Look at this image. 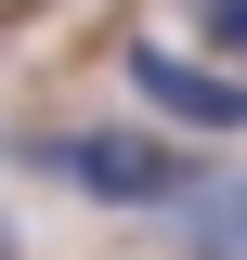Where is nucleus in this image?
<instances>
[{"instance_id":"f257e3e1","label":"nucleus","mask_w":247,"mask_h":260,"mask_svg":"<svg viewBox=\"0 0 247 260\" xmlns=\"http://www.w3.org/2000/svg\"><path fill=\"white\" fill-rule=\"evenodd\" d=\"M13 156L52 169V182H78V195H104V208H169V195H195V156L156 143V130H26Z\"/></svg>"},{"instance_id":"f03ea898","label":"nucleus","mask_w":247,"mask_h":260,"mask_svg":"<svg viewBox=\"0 0 247 260\" xmlns=\"http://www.w3.org/2000/svg\"><path fill=\"white\" fill-rule=\"evenodd\" d=\"M130 91H143L169 130H247V78L182 65V52H156V39H130Z\"/></svg>"},{"instance_id":"7ed1b4c3","label":"nucleus","mask_w":247,"mask_h":260,"mask_svg":"<svg viewBox=\"0 0 247 260\" xmlns=\"http://www.w3.org/2000/svg\"><path fill=\"white\" fill-rule=\"evenodd\" d=\"M195 26H208L221 52H247V0H195Z\"/></svg>"},{"instance_id":"20e7f679","label":"nucleus","mask_w":247,"mask_h":260,"mask_svg":"<svg viewBox=\"0 0 247 260\" xmlns=\"http://www.w3.org/2000/svg\"><path fill=\"white\" fill-rule=\"evenodd\" d=\"M234 247H247V195H234Z\"/></svg>"}]
</instances>
